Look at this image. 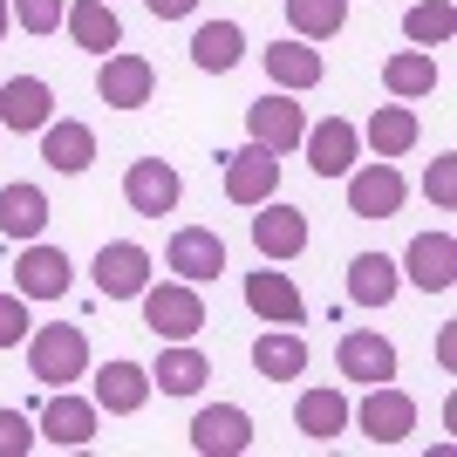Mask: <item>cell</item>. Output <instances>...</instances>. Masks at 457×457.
<instances>
[{
  "instance_id": "cell-30",
  "label": "cell",
  "mask_w": 457,
  "mask_h": 457,
  "mask_svg": "<svg viewBox=\"0 0 457 457\" xmlns=\"http://www.w3.org/2000/svg\"><path fill=\"white\" fill-rule=\"evenodd\" d=\"M205 376H212L205 355H198L191 342H171L164 355H157V369H151V389H164V396H198Z\"/></svg>"
},
{
  "instance_id": "cell-41",
  "label": "cell",
  "mask_w": 457,
  "mask_h": 457,
  "mask_svg": "<svg viewBox=\"0 0 457 457\" xmlns=\"http://www.w3.org/2000/svg\"><path fill=\"white\" fill-rule=\"evenodd\" d=\"M0 137H7V130H0Z\"/></svg>"
},
{
  "instance_id": "cell-21",
  "label": "cell",
  "mask_w": 457,
  "mask_h": 457,
  "mask_svg": "<svg viewBox=\"0 0 457 457\" xmlns=\"http://www.w3.org/2000/svg\"><path fill=\"white\" fill-rule=\"evenodd\" d=\"M62 28H69V41H76V48H89V55H116V48H123L116 0H69Z\"/></svg>"
},
{
  "instance_id": "cell-12",
  "label": "cell",
  "mask_w": 457,
  "mask_h": 457,
  "mask_svg": "<svg viewBox=\"0 0 457 457\" xmlns=\"http://www.w3.org/2000/svg\"><path fill=\"white\" fill-rule=\"evenodd\" d=\"M335 369H342L348 382H396V342L389 335H376V328H348L342 342H335Z\"/></svg>"
},
{
  "instance_id": "cell-4",
  "label": "cell",
  "mask_w": 457,
  "mask_h": 457,
  "mask_svg": "<svg viewBox=\"0 0 457 457\" xmlns=\"http://www.w3.org/2000/svg\"><path fill=\"white\" fill-rule=\"evenodd\" d=\"M89 273H96V294H103V301H137V294L157 280V260L137 246V239H103Z\"/></svg>"
},
{
  "instance_id": "cell-32",
  "label": "cell",
  "mask_w": 457,
  "mask_h": 457,
  "mask_svg": "<svg viewBox=\"0 0 457 457\" xmlns=\"http://www.w3.org/2000/svg\"><path fill=\"white\" fill-rule=\"evenodd\" d=\"M451 35H457L451 0H403V41H410V48H444Z\"/></svg>"
},
{
  "instance_id": "cell-38",
  "label": "cell",
  "mask_w": 457,
  "mask_h": 457,
  "mask_svg": "<svg viewBox=\"0 0 457 457\" xmlns=\"http://www.w3.org/2000/svg\"><path fill=\"white\" fill-rule=\"evenodd\" d=\"M144 7H151V14H157V21H185V14H191V7H198V0H144Z\"/></svg>"
},
{
  "instance_id": "cell-39",
  "label": "cell",
  "mask_w": 457,
  "mask_h": 457,
  "mask_svg": "<svg viewBox=\"0 0 457 457\" xmlns=\"http://www.w3.org/2000/svg\"><path fill=\"white\" fill-rule=\"evenodd\" d=\"M437 362H444V369L457 362V328H444V335H437Z\"/></svg>"
},
{
  "instance_id": "cell-24",
  "label": "cell",
  "mask_w": 457,
  "mask_h": 457,
  "mask_svg": "<svg viewBox=\"0 0 457 457\" xmlns=\"http://www.w3.org/2000/svg\"><path fill=\"white\" fill-rule=\"evenodd\" d=\"M403 294V267L389 253H355L348 260V301L355 307H389Z\"/></svg>"
},
{
  "instance_id": "cell-19",
  "label": "cell",
  "mask_w": 457,
  "mask_h": 457,
  "mask_svg": "<svg viewBox=\"0 0 457 457\" xmlns=\"http://www.w3.org/2000/svg\"><path fill=\"white\" fill-rule=\"evenodd\" d=\"M246 307L260 314V321H273V328H301V321H307L301 287L287 280L280 267H253V273H246Z\"/></svg>"
},
{
  "instance_id": "cell-9",
  "label": "cell",
  "mask_w": 457,
  "mask_h": 457,
  "mask_svg": "<svg viewBox=\"0 0 457 457\" xmlns=\"http://www.w3.org/2000/svg\"><path fill=\"white\" fill-rule=\"evenodd\" d=\"M96 423H103L96 396H62V389H55V396L41 403L35 430L55 444V451H89V444H96Z\"/></svg>"
},
{
  "instance_id": "cell-28",
  "label": "cell",
  "mask_w": 457,
  "mask_h": 457,
  "mask_svg": "<svg viewBox=\"0 0 457 457\" xmlns=\"http://www.w3.org/2000/svg\"><path fill=\"white\" fill-rule=\"evenodd\" d=\"M417 137H423V123H417V110H410V103H382V110L362 123V144H369L376 157L417 151Z\"/></svg>"
},
{
  "instance_id": "cell-31",
  "label": "cell",
  "mask_w": 457,
  "mask_h": 457,
  "mask_svg": "<svg viewBox=\"0 0 457 457\" xmlns=\"http://www.w3.org/2000/svg\"><path fill=\"white\" fill-rule=\"evenodd\" d=\"M382 89L396 96V103L430 96V89H437V62H430V48H396V55L382 62Z\"/></svg>"
},
{
  "instance_id": "cell-13",
  "label": "cell",
  "mask_w": 457,
  "mask_h": 457,
  "mask_svg": "<svg viewBox=\"0 0 457 457\" xmlns=\"http://www.w3.org/2000/svg\"><path fill=\"white\" fill-rule=\"evenodd\" d=\"M55 123V89L41 76H7L0 82V130H21V137H41Z\"/></svg>"
},
{
  "instance_id": "cell-3",
  "label": "cell",
  "mask_w": 457,
  "mask_h": 457,
  "mask_svg": "<svg viewBox=\"0 0 457 457\" xmlns=\"http://www.w3.org/2000/svg\"><path fill=\"white\" fill-rule=\"evenodd\" d=\"M348 423H355L369 444H403L417 430V396H403L396 382H369V396L348 403Z\"/></svg>"
},
{
  "instance_id": "cell-36",
  "label": "cell",
  "mask_w": 457,
  "mask_h": 457,
  "mask_svg": "<svg viewBox=\"0 0 457 457\" xmlns=\"http://www.w3.org/2000/svg\"><path fill=\"white\" fill-rule=\"evenodd\" d=\"M28 301H21V294H0V348H21L28 342Z\"/></svg>"
},
{
  "instance_id": "cell-14",
  "label": "cell",
  "mask_w": 457,
  "mask_h": 457,
  "mask_svg": "<svg viewBox=\"0 0 457 457\" xmlns=\"http://www.w3.org/2000/svg\"><path fill=\"white\" fill-rule=\"evenodd\" d=\"M69 253L62 246H41V239H28L21 246V260H14V294L21 301H62L69 294Z\"/></svg>"
},
{
  "instance_id": "cell-5",
  "label": "cell",
  "mask_w": 457,
  "mask_h": 457,
  "mask_svg": "<svg viewBox=\"0 0 457 457\" xmlns=\"http://www.w3.org/2000/svg\"><path fill=\"white\" fill-rule=\"evenodd\" d=\"M246 137H253V144H267L273 157L301 151V137H307V110H301V103H294L287 89H273V96H260V103H246Z\"/></svg>"
},
{
  "instance_id": "cell-15",
  "label": "cell",
  "mask_w": 457,
  "mask_h": 457,
  "mask_svg": "<svg viewBox=\"0 0 457 457\" xmlns=\"http://www.w3.org/2000/svg\"><path fill=\"white\" fill-rule=\"evenodd\" d=\"M191 451H198V457L253 451V417L239 410V403H212V410H198V417H191Z\"/></svg>"
},
{
  "instance_id": "cell-27",
  "label": "cell",
  "mask_w": 457,
  "mask_h": 457,
  "mask_svg": "<svg viewBox=\"0 0 457 457\" xmlns=\"http://www.w3.org/2000/svg\"><path fill=\"white\" fill-rule=\"evenodd\" d=\"M294 430H301L307 444H335L348 430V396L342 389H307V396L294 403Z\"/></svg>"
},
{
  "instance_id": "cell-23",
  "label": "cell",
  "mask_w": 457,
  "mask_h": 457,
  "mask_svg": "<svg viewBox=\"0 0 457 457\" xmlns=\"http://www.w3.org/2000/svg\"><path fill=\"white\" fill-rule=\"evenodd\" d=\"M41 157H48V171H62V178L89 171L96 164V130L76 123V116H55V123L41 130Z\"/></svg>"
},
{
  "instance_id": "cell-40",
  "label": "cell",
  "mask_w": 457,
  "mask_h": 457,
  "mask_svg": "<svg viewBox=\"0 0 457 457\" xmlns=\"http://www.w3.org/2000/svg\"><path fill=\"white\" fill-rule=\"evenodd\" d=\"M7 28H14V14H7V0H0V41H7Z\"/></svg>"
},
{
  "instance_id": "cell-6",
  "label": "cell",
  "mask_w": 457,
  "mask_h": 457,
  "mask_svg": "<svg viewBox=\"0 0 457 457\" xmlns=\"http://www.w3.org/2000/svg\"><path fill=\"white\" fill-rule=\"evenodd\" d=\"M301 151H307V171L314 178H348L355 157H362V130L348 116H321V123H307Z\"/></svg>"
},
{
  "instance_id": "cell-7",
  "label": "cell",
  "mask_w": 457,
  "mask_h": 457,
  "mask_svg": "<svg viewBox=\"0 0 457 457\" xmlns=\"http://www.w3.org/2000/svg\"><path fill=\"white\" fill-rule=\"evenodd\" d=\"M178 198H185V178L164 157H137L130 171H123V205L137 219H164V212H178Z\"/></svg>"
},
{
  "instance_id": "cell-37",
  "label": "cell",
  "mask_w": 457,
  "mask_h": 457,
  "mask_svg": "<svg viewBox=\"0 0 457 457\" xmlns=\"http://www.w3.org/2000/svg\"><path fill=\"white\" fill-rule=\"evenodd\" d=\"M423 191H430V205H457V157H430Z\"/></svg>"
},
{
  "instance_id": "cell-35",
  "label": "cell",
  "mask_w": 457,
  "mask_h": 457,
  "mask_svg": "<svg viewBox=\"0 0 457 457\" xmlns=\"http://www.w3.org/2000/svg\"><path fill=\"white\" fill-rule=\"evenodd\" d=\"M41 444L35 417H21V410H0V457H28Z\"/></svg>"
},
{
  "instance_id": "cell-25",
  "label": "cell",
  "mask_w": 457,
  "mask_h": 457,
  "mask_svg": "<svg viewBox=\"0 0 457 457\" xmlns=\"http://www.w3.org/2000/svg\"><path fill=\"white\" fill-rule=\"evenodd\" d=\"M0 232L21 239V246L41 239V232H48V191L28 185V178H21V185H0Z\"/></svg>"
},
{
  "instance_id": "cell-34",
  "label": "cell",
  "mask_w": 457,
  "mask_h": 457,
  "mask_svg": "<svg viewBox=\"0 0 457 457\" xmlns=\"http://www.w3.org/2000/svg\"><path fill=\"white\" fill-rule=\"evenodd\" d=\"M7 14H14V28H28V35H55L62 14H69V0H7Z\"/></svg>"
},
{
  "instance_id": "cell-26",
  "label": "cell",
  "mask_w": 457,
  "mask_h": 457,
  "mask_svg": "<svg viewBox=\"0 0 457 457\" xmlns=\"http://www.w3.org/2000/svg\"><path fill=\"white\" fill-rule=\"evenodd\" d=\"M191 62H198L205 76H232V69L246 62V28H239V21H205V28L191 35Z\"/></svg>"
},
{
  "instance_id": "cell-10",
  "label": "cell",
  "mask_w": 457,
  "mask_h": 457,
  "mask_svg": "<svg viewBox=\"0 0 457 457\" xmlns=\"http://www.w3.org/2000/svg\"><path fill=\"white\" fill-rule=\"evenodd\" d=\"M96 96H103L110 110H144L157 96V69L144 55H130V48H116V55H103V69H96Z\"/></svg>"
},
{
  "instance_id": "cell-18",
  "label": "cell",
  "mask_w": 457,
  "mask_h": 457,
  "mask_svg": "<svg viewBox=\"0 0 457 457\" xmlns=\"http://www.w3.org/2000/svg\"><path fill=\"white\" fill-rule=\"evenodd\" d=\"M253 246L260 260H301L307 253V212L301 205H253Z\"/></svg>"
},
{
  "instance_id": "cell-17",
  "label": "cell",
  "mask_w": 457,
  "mask_h": 457,
  "mask_svg": "<svg viewBox=\"0 0 457 457\" xmlns=\"http://www.w3.org/2000/svg\"><path fill=\"white\" fill-rule=\"evenodd\" d=\"M273 191H280V157L267 144H246V151L226 157V198L232 205H267Z\"/></svg>"
},
{
  "instance_id": "cell-1",
  "label": "cell",
  "mask_w": 457,
  "mask_h": 457,
  "mask_svg": "<svg viewBox=\"0 0 457 457\" xmlns=\"http://www.w3.org/2000/svg\"><path fill=\"white\" fill-rule=\"evenodd\" d=\"M28 376L41 389H69L76 376H89V335L76 321H48V328H28Z\"/></svg>"
},
{
  "instance_id": "cell-20",
  "label": "cell",
  "mask_w": 457,
  "mask_h": 457,
  "mask_svg": "<svg viewBox=\"0 0 457 457\" xmlns=\"http://www.w3.org/2000/svg\"><path fill=\"white\" fill-rule=\"evenodd\" d=\"M321 76H328V62H321L314 41H301V35L267 41V82H273V89L301 96V89H321Z\"/></svg>"
},
{
  "instance_id": "cell-11",
  "label": "cell",
  "mask_w": 457,
  "mask_h": 457,
  "mask_svg": "<svg viewBox=\"0 0 457 457\" xmlns=\"http://www.w3.org/2000/svg\"><path fill=\"white\" fill-rule=\"evenodd\" d=\"M164 267H171L178 280L205 287V280H219V273H226V239H219L212 226H178L171 246H164Z\"/></svg>"
},
{
  "instance_id": "cell-33",
  "label": "cell",
  "mask_w": 457,
  "mask_h": 457,
  "mask_svg": "<svg viewBox=\"0 0 457 457\" xmlns=\"http://www.w3.org/2000/svg\"><path fill=\"white\" fill-rule=\"evenodd\" d=\"M287 28L321 48V41H335L348 28V0H287Z\"/></svg>"
},
{
  "instance_id": "cell-22",
  "label": "cell",
  "mask_w": 457,
  "mask_h": 457,
  "mask_svg": "<svg viewBox=\"0 0 457 457\" xmlns=\"http://www.w3.org/2000/svg\"><path fill=\"white\" fill-rule=\"evenodd\" d=\"M151 403V369L144 362H103V376H96V410L103 417H137Z\"/></svg>"
},
{
  "instance_id": "cell-2",
  "label": "cell",
  "mask_w": 457,
  "mask_h": 457,
  "mask_svg": "<svg viewBox=\"0 0 457 457\" xmlns=\"http://www.w3.org/2000/svg\"><path fill=\"white\" fill-rule=\"evenodd\" d=\"M137 307H144V328H151L157 342H191L205 328V301H198L191 280H151L137 294Z\"/></svg>"
},
{
  "instance_id": "cell-8",
  "label": "cell",
  "mask_w": 457,
  "mask_h": 457,
  "mask_svg": "<svg viewBox=\"0 0 457 457\" xmlns=\"http://www.w3.org/2000/svg\"><path fill=\"white\" fill-rule=\"evenodd\" d=\"M403 198H410V185H403V171L389 164V157L348 171V212H355V219H396Z\"/></svg>"
},
{
  "instance_id": "cell-16",
  "label": "cell",
  "mask_w": 457,
  "mask_h": 457,
  "mask_svg": "<svg viewBox=\"0 0 457 457\" xmlns=\"http://www.w3.org/2000/svg\"><path fill=\"white\" fill-rule=\"evenodd\" d=\"M403 280L423 287V294H451L457 287V239L451 232H417L410 253H403Z\"/></svg>"
},
{
  "instance_id": "cell-29",
  "label": "cell",
  "mask_w": 457,
  "mask_h": 457,
  "mask_svg": "<svg viewBox=\"0 0 457 457\" xmlns=\"http://www.w3.org/2000/svg\"><path fill=\"white\" fill-rule=\"evenodd\" d=\"M253 369H260L267 382L307 376V342H301V328H273V335H260V342H253Z\"/></svg>"
}]
</instances>
